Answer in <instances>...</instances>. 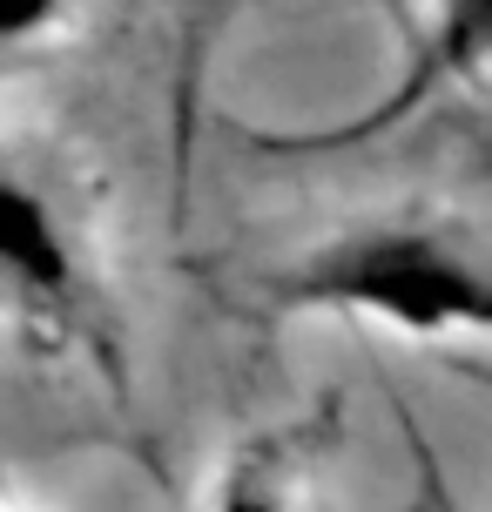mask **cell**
Returning a JSON list of instances; mask_svg holds the SVG:
<instances>
[{
	"instance_id": "cell-5",
	"label": "cell",
	"mask_w": 492,
	"mask_h": 512,
	"mask_svg": "<svg viewBox=\"0 0 492 512\" xmlns=\"http://www.w3.org/2000/svg\"><path fill=\"white\" fill-rule=\"evenodd\" d=\"M88 0H0V75L48 68L54 54L75 48Z\"/></svg>"
},
{
	"instance_id": "cell-2",
	"label": "cell",
	"mask_w": 492,
	"mask_h": 512,
	"mask_svg": "<svg viewBox=\"0 0 492 512\" xmlns=\"http://www.w3.org/2000/svg\"><path fill=\"white\" fill-rule=\"evenodd\" d=\"M0 310L48 351L122 378V331L54 182L0 142Z\"/></svg>"
},
{
	"instance_id": "cell-7",
	"label": "cell",
	"mask_w": 492,
	"mask_h": 512,
	"mask_svg": "<svg viewBox=\"0 0 492 512\" xmlns=\"http://www.w3.org/2000/svg\"><path fill=\"white\" fill-rule=\"evenodd\" d=\"M0 512H7V506H0Z\"/></svg>"
},
{
	"instance_id": "cell-3",
	"label": "cell",
	"mask_w": 492,
	"mask_h": 512,
	"mask_svg": "<svg viewBox=\"0 0 492 512\" xmlns=\"http://www.w3.org/2000/svg\"><path fill=\"white\" fill-rule=\"evenodd\" d=\"M479 68H486V0H432V21L418 34V61L412 75L398 81V95L378 108H364L351 128H324V135H290V142H270V149H351V142H371L385 128L412 122L418 108L445 95L452 81L479 88Z\"/></svg>"
},
{
	"instance_id": "cell-4",
	"label": "cell",
	"mask_w": 492,
	"mask_h": 512,
	"mask_svg": "<svg viewBox=\"0 0 492 512\" xmlns=\"http://www.w3.org/2000/svg\"><path fill=\"white\" fill-rule=\"evenodd\" d=\"M230 27V0H176V48H169V149H176V196H189L196 122H203L209 54Z\"/></svg>"
},
{
	"instance_id": "cell-6",
	"label": "cell",
	"mask_w": 492,
	"mask_h": 512,
	"mask_svg": "<svg viewBox=\"0 0 492 512\" xmlns=\"http://www.w3.org/2000/svg\"><path fill=\"white\" fill-rule=\"evenodd\" d=\"M209 512H297V486H290V445L284 438H257L243 445L223 479L209 492Z\"/></svg>"
},
{
	"instance_id": "cell-1",
	"label": "cell",
	"mask_w": 492,
	"mask_h": 512,
	"mask_svg": "<svg viewBox=\"0 0 492 512\" xmlns=\"http://www.w3.org/2000/svg\"><path fill=\"white\" fill-rule=\"evenodd\" d=\"M270 317H358L412 344L486 337L492 277L479 236L439 216H378L284 256L250 283Z\"/></svg>"
}]
</instances>
